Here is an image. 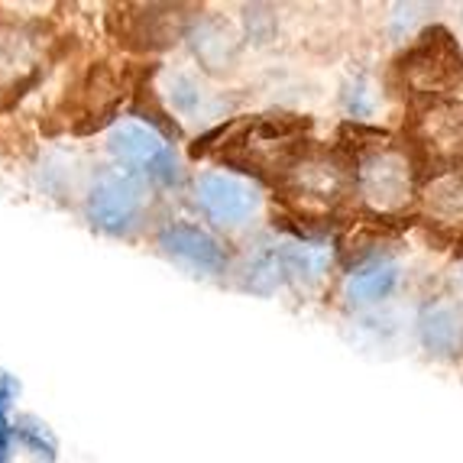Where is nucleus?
<instances>
[{"instance_id": "nucleus-3", "label": "nucleus", "mask_w": 463, "mask_h": 463, "mask_svg": "<svg viewBox=\"0 0 463 463\" xmlns=\"http://www.w3.org/2000/svg\"><path fill=\"white\" fill-rule=\"evenodd\" d=\"M395 75L418 108L454 100V91L463 85V52L448 30H428L415 46L405 49Z\"/></svg>"}, {"instance_id": "nucleus-12", "label": "nucleus", "mask_w": 463, "mask_h": 463, "mask_svg": "<svg viewBox=\"0 0 463 463\" xmlns=\"http://www.w3.org/2000/svg\"><path fill=\"white\" fill-rule=\"evenodd\" d=\"M279 260H282V272L286 282L295 286L298 292H317L325 286L337 263V250L327 237L317 233H292L288 240L276 243Z\"/></svg>"}, {"instance_id": "nucleus-8", "label": "nucleus", "mask_w": 463, "mask_h": 463, "mask_svg": "<svg viewBox=\"0 0 463 463\" xmlns=\"http://www.w3.org/2000/svg\"><path fill=\"white\" fill-rule=\"evenodd\" d=\"M415 214L438 237H463V163L431 165L425 172Z\"/></svg>"}, {"instance_id": "nucleus-11", "label": "nucleus", "mask_w": 463, "mask_h": 463, "mask_svg": "<svg viewBox=\"0 0 463 463\" xmlns=\"http://www.w3.org/2000/svg\"><path fill=\"white\" fill-rule=\"evenodd\" d=\"M415 337L431 360L463 356V305L448 295H431L418 305Z\"/></svg>"}, {"instance_id": "nucleus-2", "label": "nucleus", "mask_w": 463, "mask_h": 463, "mask_svg": "<svg viewBox=\"0 0 463 463\" xmlns=\"http://www.w3.org/2000/svg\"><path fill=\"white\" fill-rule=\"evenodd\" d=\"M279 198L298 221H331L354 201L350 156L331 146L305 143L276 175Z\"/></svg>"}, {"instance_id": "nucleus-4", "label": "nucleus", "mask_w": 463, "mask_h": 463, "mask_svg": "<svg viewBox=\"0 0 463 463\" xmlns=\"http://www.w3.org/2000/svg\"><path fill=\"white\" fill-rule=\"evenodd\" d=\"M108 153L117 163L127 165L137 175L149 178L156 185L175 188L182 182V165H178L175 149L165 143L149 124H137V120H124L114 124L108 137Z\"/></svg>"}, {"instance_id": "nucleus-7", "label": "nucleus", "mask_w": 463, "mask_h": 463, "mask_svg": "<svg viewBox=\"0 0 463 463\" xmlns=\"http://www.w3.org/2000/svg\"><path fill=\"white\" fill-rule=\"evenodd\" d=\"M85 211L100 233L130 237L146 217V188L130 175H104L88 194Z\"/></svg>"}, {"instance_id": "nucleus-5", "label": "nucleus", "mask_w": 463, "mask_h": 463, "mask_svg": "<svg viewBox=\"0 0 463 463\" xmlns=\"http://www.w3.org/2000/svg\"><path fill=\"white\" fill-rule=\"evenodd\" d=\"M194 204L211 224L224 231H240L253 224L263 211V192L247 175L233 172H201L194 178Z\"/></svg>"}, {"instance_id": "nucleus-20", "label": "nucleus", "mask_w": 463, "mask_h": 463, "mask_svg": "<svg viewBox=\"0 0 463 463\" xmlns=\"http://www.w3.org/2000/svg\"><path fill=\"white\" fill-rule=\"evenodd\" d=\"M14 421H0V463H10V444H14Z\"/></svg>"}, {"instance_id": "nucleus-18", "label": "nucleus", "mask_w": 463, "mask_h": 463, "mask_svg": "<svg viewBox=\"0 0 463 463\" xmlns=\"http://www.w3.org/2000/svg\"><path fill=\"white\" fill-rule=\"evenodd\" d=\"M344 110H347L354 120H366V117L376 114V91H373V81L366 75H356L347 88H344Z\"/></svg>"}, {"instance_id": "nucleus-1", "label": "nucleus", "mask_w": 463, "mask_h": 463, "mask_svg": "<svg viewBox=\"0 0 463 463\" xmlns=\"http://www.w3.org/2000/svg\"><path fill=\"white\" fill-rule=\"evenodd\" d=\"M354 204L373 221H402L415 214L421 192V159L411 139L373 133L350 146Z\"/></svg>"}, {"instance_id": "nucleus-10", "label": "nucleus", "mask_w": 463, "mask_h": 463, "mask_svg": "<svg viewBox=\"0 0 463 463\" xmlns=\"http://www.w3.org/2000/svg\"><path fill=\"white\" fill-rule=\"evenodd\" d=\"M156 243L165 256H172L175 263L188 266L198 276H224L231 266V253L221 240L204 227L192 224V221H169L159 227Z\"/></svg>"}, {"instance_id": "nucleus-21", "label": "nucleus", "mask_w": 463, "mask_h": 463, "mask_svg": "<svg viewBox=\"0 0 463 463\" xmlns=\"http://www.w3.org/2000/svg\"><path fill=\"white\" fill-rule=\"evenodd\" d=\"M457 301H460V305H463V282H460V295H457Z\"/></svg>"}, {"instance_id": "nucleus-15", "label": "nucleus", "mask_w": 463, "mask_h": 463, "mask_svg": "<svg viewBox=\"0 0 463 463\" xmlns=\"http://www.w3.org/2000/svg\"><path fill=\"white\" fill-rule=\"evenodd\" d=\"M282 282H286V272H282L279 247H260L243 266V288L256 295H272Z\"/></svg>"}, {"instance_id": "nucleus-14", "label": "nucleus", "mask_w": 463, "mask_h": 463, "mask_svg": "<svg viewBox=\"0 0 463 463\" xmlns=\"http://www.w3.org/2000/svg\"><path fill=\"white\" fill-rule=\"evenodd\" d=\"M188 39H192V49H194V55H198V62L208 71L231 69L233 59H237V36H233L221 20H214V16L198 20V24L188 30Z\"/></svg>"}, {"instance_id": "nucleus-16", "label": "nucleus", "mask_w": 463, "mask_h": 463, "mask_svg": "<svg viewBox=\"0 0 463 463\" xmlns=\"http://www.w3.org/2000/svg\"><path fill=\"white\" fill-rule=\"evenodd\" d=\"M14 434L20 440H24L26 448L33 450V454H39V457H46V460H55V438H52V431H49L39 418H33V415H20L14 421Z\"/></svg>"}, {"instance_id": "nucleus-17", "label": "nucleus", "mask_w": 463, "mask_h": 463, "mask_svg": "<svg viewBox=\"0 0 463 463\" xmlns=\"http://www.w3.org/2000/svg\"><path fill=\"white\" fill-rule=\"evenodd\" d=\"M169 100H172V108L185 117L201 114L204 104H208V98H204V91L198 88V81L188 78V75H172L169 78Z\"/></svg>"}, {"instance_id": "nucleus-6", "label": "nucleus", "mask_w": 463, "mask_h": 463, "mask_svg": "<svg viewBox=\"0 0 463 463\" xmlns=\"http://www.w3.org/2000/svg\"><path fill=\"white\" fill-rule=\"evenodd\" d=\"M402 279H405V269H402L399 256H392L389 250H366L344 269L337 295L344 308L370 311L399 292Z\"/></svg>"}, {"instance_id": "nucleus-13", "label": "nucleus", "mask_w": 463, "mask_h": 463, "mask_svg": "<svg viewBox=\"0 0 463 463\" xmlns=\"http://www.w3.org/2000/svg\"><path fill=\"white\" fill-rule=\"evenodd\" d=\"M185 7H169V4H139L127 7L120 14V30L117 36L133 49H165L185 33L188 16L182 14Z\"/></svg>"}, {"instance_id": "nucleus-19", "label": "nucleus", "mask_w": 463, "mask_h": 463, "mask_svg": "<svg viewBox=\"0 0 463 463\" xmlns=\"http://www.w3.org/2000/svg\"><path fill=\"white\" fill-rule=\"evenodd\" d=\"M16 395H20V383H16L7 370H0V402H4V405H10Z\"/></svg>"}, {"instance_id": "nucleus-9", "label": "nucleus", "mask_w": 463, "mask_h": 463, "mask_svg": "<svg viewBox=\"0 0 463 463\" xmlns=\"http://www.w3.org/2000/svg\"><path fill=\"white\" fill-rule=\"evenodd\" d=\"M411 146L425 153L434 165L463 163V104L438 100L418 108L411 124Z\"/></svg>"}]
</instances>
